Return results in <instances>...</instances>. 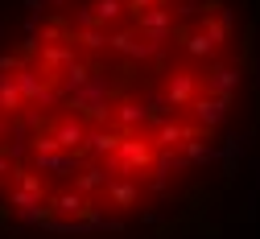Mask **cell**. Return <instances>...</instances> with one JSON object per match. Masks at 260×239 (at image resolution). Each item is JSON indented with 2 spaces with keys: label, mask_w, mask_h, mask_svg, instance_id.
Returning <instances> with one entry per match:
<instances>
[{
  "label": "cell",
  "mask_w": 260,
  "mask_h": 239,
  "mask_svg": "<svg viewBox=\"0 0 260 239\" xmlns=\"http://www.w3.org/2000/svg\"><path fill=\"white\" fill-rule=\"evenodd\" d=\"M161 104H166L174 116H182L194 95H199V71H190V66H174V71H166V79H161Z\"/></svg>",
  "instance_id": "6da1fadb"
},
{
  "label": "cell",
  "mask_w": 260,
  "mask_h": 239,
  "mask_svg": "<svg viewBox=\"0 0 260 239\" xmlns=\"http://www.w3.org/2000/svg\"><path fill=\"white\" fill-rule=\"evenodd\" d=\"M227 112H232V95H194V104L186 108V120L194 124V132L199 136H207V132H215L223 120H227Z\"/></svg>",
  "instance_id": "7a4b0ae2"
},
{
  "label": "cell",
  "mask_w": 260,
  "mask_h": 239,
  "mask_svg": "<svg viewBox=\"0 0 260 239\" xmlns=\"http://www.w3.org/2000/svg\"><path fill=\"white\" fill-rule=\"evenodd\" d=\"M244 87V71H240V62H211V66H203L199 71V91L203 95H232L236 99V91Z\"/></svg>",
  "instance_id": "3957f363"
},
{
  "label": "cell",
  "mask_w": 260,
  "mask_h": 239,
  "mask_svg": "<svg viewBox=\"0 0 260 239\" xmlns=\"http://www.w3.org/2000/svg\"><path fill=\"white\" fill-rule=\"evenodd\" d=\"M133 29L141 33L153 50H161V46L178 33V17H174V9H149V13L133 17Z\"/></svg>",
  "instance_id": "277c9868"
},
{
  "label": "cell",
  "mask_w": 260,
  "mask_h": 239,
  "mask_svg": "<svg viewBox=\"0 0 260 239\" xmlns=\"http://www.w3.org/2000/svg\"><path fill=\"white\" fill-rule=\"evenodd\" d=\"M149 145L157 149V153H178L186 141H194V136H199V132H194V124L186 120V116H174V120H166V124H153L149 132Z\"/></svg>",
  "instance_id": "5b68a950"
},
{
  "label": "cell",
  "mask_w": 260,
  "mask_h": 239,
  "mask_svg": "<svg viewBox=\"0 0 260 239\" xmlns=\"http://www.w3.org/2000/svg\"><path fill=\"white\" fill-rule=\"evenodd\" d=\"M71 104H75V112H79V116L108 120V108L116 104V99H112V87H108L104 79H91L83 91H75V95H71Z\"/></svg>",
  "instance_id": "8992f818"
},
{
  "label": "cell",
  "mask_w": 260,
  "mask_h": 239,
  "mask_svg": "<svg viewBox=\"0 0 260 239\" xmlns=\"http://www.w3.org/2000/svg\"><path fill=\"white\" fill-rule=\"evenodd\" d=\"M108 50H116V54H124V58H133V62H153L161 50H153L141 33L133 29V25H120V29H112L108 33Z\"/></svg>",
  "instance_id": "52a82bcc"
},
{
  "label": "cell",
  "mask_w": 260,
  "mask_h": 239,
  "mask_svg": "<svg viewBox=\"0 0 260 239\" xmlns=\"http://www.w3.org/2000/svg\"><path fill=\"white\" fill-rule=\"evenodd\" d=\"M199 29L207 33L211 42L227 46V42H232V29H236V13L227 9V5H219V0H211V9L199 17Z\"/></svg>",
  "instance_id": "ba28073f"
},
{
  "label": "cell",
  "mask_w": 260,
  "mask_h": 239,
  "mask_svg": "<svg viewBox=\"0 0 260 239\" xmlns=\"http://www.w3.org/2000/svg\"><path fill=\"white\" fill-rule=\"evenodd\" d=\"M112 116H116V124H120V136H128V132H149V108L141 104L137 95L116 99V104H112Z\"/></svg>",
  "instance_id": "9c48e42d"
},
{
  "label": "cell",
  "mask_w": 260,
  "mask_h": 239,
  "mask_svg": "<svg viewBox=\"0 0 260 239\" xmlns=\"http://www.w3.org/2000/svg\"><path fill=\"white\" fill-rule=\"evenodd\" d=\"M182 54L190 58V62H199V66H211V62H219V54H223V46L219 42H211L207 33L194 25L190 33H182Z\"/></svg>",
  "instance_id": "30bf717a"
},
{
  "label": "cell",
  "mask_w": 260,
  "mask_h": 239,
  "mask_svg": "<svg viewBox=\"0 0 260 239\" xmlns=\"http://www.w3.org/2000/svg\"><path fill=\"white\" fill-rule=\"evenodd\" d=\"M104 198H108V207H112V211H133V207H141L145 186L133 182V178H112L108 190H104Z\"/></svg>",
  "instance_id": "8fae6325"
},
{
  "label": "cell",
  "mask_w": 260,
  "mask_h": 239,
  "mask_svg": "<svg viewBox=\"0 0 260 239\" xmlns=\"http://www.w3.org/2000/svg\"><path fill=\"white\" fill-rule=\"evenodd\" d=\"M108 182H112V174H108V165H100V161H91V165H83L79 174H75V194L91 198V194H100V190H108Z\"/></svg>",
  "instance_id": "7c38bea8"
},
{
  "label": "cell",
  "mask_w": 260,
  "mask_h": 239,
  "mask_svg": "<svg viewBox=\"0 0 260 239\" xmlns=\"http://www.w3.org/2000/svg\"><path fill=\"white\" fill-rule=\"evenodd\" d=\"M83 149H87L91 157H112V161H116V149H120V132L100 124V128H91V132H87Z\"/></svg>",
  "instance_id": "4fadbf2b"
},
{
  "label": "cell",
  "mask_w": 260,
  "mask_h": 239,
  "mask_svg": "<svg viewBox=\"0 0 260 239\" xmlns=\"http://www.w3.org/2000/svg\"><path fill=\"white\" fill-rule=\"evenodd\" d=\"M54 141H58V149L67 153V149H83V141H87V128H83V120L79 116H67V120H58L54 124Z\"/></svg>",
  "instance_id": "5bb4252c"
},
{
  "label": "cell",
  "mask_w": 260,
  "mask_h": 239,
  "mask_svg": "<svg viewBox=\"0 0 260 239\" xmlns=\"http://www.w3.org/2000/svg\"><path fill=\"white\" fill-rule=\"evenodd\" d=\"M50 211H58V215H91V202L83 198V194H75V190H62V194H54L50 198Z\"/></svg>",
  "instance_id": "9a60e30c"
},
{
  "label": "cell",
  "mask_w": 260,
  "mask_h": 239,
  "mask_svg": "<svg viewBox=\"0 0 260 239\" xmlns=\"http://www.w3.org/2000/svg\"><path fill=\"white\" fill-rule=\"evenodd\" d=\"M91 17L100 21V29H108V25H120V21L128 17V9H124V0H95V5H91Z\"/></svg>",
  "instance_id": "2e32d148"
},
{
  "label": "cell",
  "mask_w": 260,
  "mask_h": 239,
  "mask_svg": "<svg viewBox=\"0 0 260 239\" xmlns=\"http://www.w3.org/2000/svg\"><path fill=\"white\" fill-rule=\"evenodd\" d=\"M71 46H79L87 54H100V50H108V29H75Z\"/></svg>",
  "instance_id": "e0dca14e"
},
{
  "label": "cell",
  "mask_w": 260,
  "mask_h": 239,
  "mask_svg": "<svg viewBox=\"0 0 260 239\" xmlns=\"http://www.w3.org/2000/svg\"><path fill=\"white\" fill-rule=\"evenodd\" d=\"M178 157H182L186 165H207V161L215 157V149L207 145V136H194V141H186V145L178 149Z\"/></svg>",
  "instance_id": "ac0fdd59"
},
{
  "label": "cell",
  "mask_w": 260,
  "mask_h": 239,
  "mask_svg": "<svg viewBox=\"0 0 260 239\" xmlns=\"http://www.w3.org/2000/svg\"><path fill=\"white\" fill-rule=\"evenodd\" d=\"M25 104H21V95H17V83L13 79H0V112H9V116H17Z\"/></svg>",
  "instance_id": "d6986e66"
},
{
  "label": "cell",
  "mask_w": 260,
  "mask_h": 239,
  "mask_svg": "<svg viewBox=\"0 0 260 239\" xmlns=\"http://www.w3.org/2000/svg\"><path fill=\"white\" fill-rule=\"evenodd\" d=\"M124 9L133 13V17H141V13H149V9H166V0H124Z\"/></svg>",
  "instance_id": "ffe728a7"
},
{
  "label": "cell",
  "mask_w": 260,
  "mask_h": 239,
  "mask_svg": "<svg viewBox=\"0 0 260 239\" xmlns=\"http://www.w3.org/2000/svg\"><path fill=\"white\" fill-rule=\"evenodd\" d=\"M174 5H178V17H190V13H199V17H203L207 0H174Z\"/></svg>",
  "instance_id": "44dd1931"
},
{
  "label": "cell",
  "mask_w": 260,
  "mask_h": 239,
  "mask_svg": "<svg viewBox=\"0 0 260 239\" xmlns=\"http://www.w3.org/2000/svg\"><path fill=\"white\" fill-rule=\"evenodd\" d=\"M0 136H5V120H0Z\"/></svg>",
  "instance_id": "7402d4cb"
}]
</instances>
